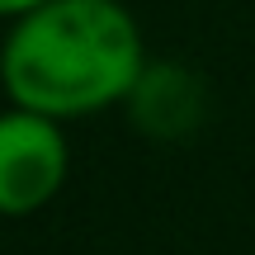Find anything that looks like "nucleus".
I'll return each instance as SVG.
<instances>
[{
	"mask_svg": "<svg viewBox=\"0 0 255 255\" xmlns=\"http://www.w3.org/2000/svg\"><path fill=\"white\" fill-rule=\"evenodd\" d=\"M71 175V142L62 119L19 109L0 119V213L5 218H33L62 194Z\"/></svg>",
	"mask_w": 255,
	"mask_h": 255,
	"instance_id": "nucleus-2",
	"label": "nucleus"
},
{
	"mask_svg": "<svg viewBox=\"0 0 255 255\" xmlns=\"http://www.w3.org/2000/svg\"><path fill=\"white\" fill-rule=\"evenodd\" d=\"M38 5H47V0H0V14L19 19V14H28V9H38Z\"/></svg>",
	"mask_w": 255,
	"mask_h": 255,
	"instance_id": "nucleus-4",
	"label": "nucleus"
},
{
	"mask_svg": "<svg viewBox=\"0 0 255 255\" xmlns=\"http://www.w3.org/2000/svg\"><path fill=\"white\" fill-rule=\"evenodd\" d=\"M142 71V28L119 0H47L9 19L0 47V81L9 104L62 123L123 104Z\"/></svg>",
	"mask_w": 255,
	"mask_h": 255,
	"instance_id": "nucleus-1",
	"label": "nucleus"
},
{
	"mask_svg": "<svg viewBox=\"0 0 255 255\" xmlns=\"http://www.w3.org/2000/svg\"><path fill=\"white\" fill-rule=\"evenodd\" d=\"M132 104V119L142 132H156V137H180L199 123V81H194L184 66L175 62H146L137 90L128 95Z\"/></svg>",
	"mask_w": 255,
	"mask_h": 255,
	"instance_id": "nucleus-3",
	"label": "nucleus"
}]
</instances>
